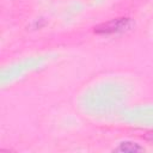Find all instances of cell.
<instances>
[{"instance_id":"cell-1","label":"cell","mask_w":153,"mask_h":153,"mask_svg":"<svg viewBox=\"0 0 153 153\" xmlns=\"http://www.w3.org/2000/svg\"><path fill=\"white\" fill-rule=\"evenodd\" d=\"M134 26V20L128 17L115 18L94 26L93 32L97 35H115L129 31Z\"/></svg>"},{"instance_id":"cell-2","label":"cell","mask_w":153,"mask_h":153,"mask_svg":"<svg viewBox=\"0 0 153 153\" xmlns=\"http://www.w3.org/2000/svg\"><path fill=\"white\" fill-rule=\"evenodd\" d=\"M142 151H145L142 146L131 141H123L118 145V147L114 149V152H122V153H135V152H142Z\"/></svg>"},{"instance_id":"cell-3","label":"cell","mask_w":153,"mask_h":153,"mask_svg":"<svg viewBox=\"0 0 153 153\" xmlns=\"http://www.w3.org/2000/svg\"><path fill=\"white\" fill-rule=\"evenodd\" d=\"M145 139L148 140L149 142H153V133H147V134L145 135Z\"/></svg>"}]
</instances>
